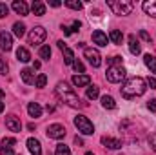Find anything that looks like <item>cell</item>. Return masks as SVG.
Returning <instances> with one entry per match:
<instances>
[{"instance_id":"obj_1","label":"cell","mask_w":156,"mask_h":155,"mask_svg":"<svg viewBox=\"0 0 156 155\" xmlns=\"http://www.w3.org/2000/svg\"><path fill=\"white\" fill-rule=\"evenodd\" d=\"M147 89V84L142 77H131L125 80V84L122 86V97L123 99H133V97H140L144 95Z\"/></svg>"},{"instance_id":"obj_2","label":"cell","mask_w":156,"mask_h":155,"mask_svg":"<svg viewBox=\"0 0 156 155\" xmlns=\"http://www.w3.org/2000/svg\"><path fill=\"white\" fill-rule=\"evenodd\" d=\"M55 91H56V97H58L60 100H64V102H66L67 106H71V108H82V106H85V104L80 100V97L75 93V89L69 88L66 82H58L56 88H55Z\"/></svg>"},{"instance_id":"obj_3","label":"cell","mask_w":156,"mask_h":155,"mask_svg":"<svg viewBox=\"0 0 156 155\" xmlns=\"http://www.w3.org/2000/svg\"><path fill=\"white\" fill-rule=\"evenodd\" d=\"M107 6L113 9V13H115V15H120V17L131 15V13H133V9H134L133 2H129V0H109V2H107Z\"/></svg>"},{"instance_id":"obj_4","label":"cell","mask_w":156,"mask_h":155,"mask_svg":"<svg viewBox=\"0 0 156 155\" xmlns=\"http://www.w3.org/2000/svg\"><path fill=\"white\" fill-rule=\"evenodd\" d=\"M75 126L78 128V131L83 133V135H93V133H94L93 122H91L85 115H76L75 117Z\"/></svg>"},{"instance_id":"obj_5","label":"cell","mask_w":156,"mask_h":155,"mask_svg":"<svg viewBox=\"0 0 156 155\" xmlns=\"http://www.w3.org/2000/svg\"><path fill=\"white\" fill-rule=\"evenodd\" d=\"M47 37V33H45V29L42 28V26H37V28H33L31 31H29V44H33V46H40L44 40Z\"/></svg>"},{"instance_id":"obj_6","label":"cell","mask_w":156,"mask_h":155,"mask_svg":"<svg viewBox=\"0 0 156 155\" xmlns=\"http://www.w3.org/2000/svg\"><path fill=\"white\" fill-rule=\"evenodd\" d=\"M105 77H107V80H109V82H113V84L122 82V80H123V77H125V70H123L122 66H111V68L107 70Z\"/></svg>"},{"instance_id":"obj_7","label":"cell","mask_w":156,"mask_h":155,"mask_svg":"<svg viewBox=\"0 0 156 155\" xmlns=\"http://www.w3.org/2000/svg\"><path fill=\"white\" fill-rule=\"evenodd\" d=\"M83 55H85V59L89 60V64H91L93 68H100L102 57H100L98 49H94V47H83Z\"/></svg>"},{"instance_id":"obj_8","label":"cell","mask_w":156,"mask_h":155,"mask_svg":"<svg viewBox=\"0 0 156 155\" xmlns=\"http://www.w3.org/2000/svg\"><path fill=\"white\" fill-rule=\"evenodd\" d=\"M47 137L49 139H56V141H60V139H64L66 137V128L62 126V124H51V126H47Z\"/></svg>"},{"instance_id":"obj_9","label":"cell","mask_w":156,"mask_h":155,"mask_svg":"<svg viewBox=\"0 0 156 155\" xmlns=\"http://www.w3.org/2000/svg\"><path fill=\"white\" fill-rule=\"evenodd\" d=\"M11 47H13V37H11V33H7V31H0V49L9 51Z\"/></svg>"},{"instance_id":"obj_10","label":"cell","mask_w":156,"mask_h":155,"mask_svg":"<svg viewBox=\"0 0 156 155\" xmlns=\"http://www.w3.org/2000/svg\"><path fill=\"white\" fill-rule=\"evenodd\" d=\"M5 126H7V130H9V131H20V130H22L20 120H18L15 115H9L7 119H5Z\"/></svg>"},{"instance_id":"obj_11","label":"cell","mask_w":156,"mask_h":155,"mask_svg":"<svg viewBox=\"0 0 156 155\" xmlns=\"http://www.w3.org/2000/svg\"><path fill=\"white\" fill-rule=\"evenodd\" d=\"M13 9H15V13L22 15V17H26V15L29 13V6H27L24 0H15V2H13Z\"/></svg>"},{"instance_id":"obj_12","label":"cell","mask_w":156,"mask_h":155,"mask_svg":"<svg viewBox=\"0 0 156 155\" xmlns=\"http://www.w3.org/2000/svg\"><path fill=\"white\" fill-rule=\"evenodd\" d=\"M102 144L109 150H120L122 148V141L113 139V137H102Z\"/></svg>"},{"instance_id":"obj_13","label":"cell","mask_w":156,"mask_h":155,"mask_svg":"<svg viewBox=\"0 0 156 155\" xmlns=\"http://www.w3.org/2000/svg\"><path fill=\"white\" fill-rule=\"evenodd\" d=\"M27 150L31 152V155H42V146L37 139H27Z\"/></svg>"},{"instance_id":"obj_14","label":"cell","mask_w":156,"mask_h":155,"mask_svg":"<svg viewBox=\"0 0 156 155\" xmlns=\"http://www.w3.org/2000/svg\"><path fill=\"white\" fill-rule=\"evenodd\" d=\"M93 42L104 47V46H107V35H105L104 31H100V29H96V31L93 33Z\"/></svg>"},{"instance_id":"obj_15","label":"cell","mask_w":156,"mask_h":155,"mask_svg":"<svg viewBox=\"0 0 156 155\" xmlns=\"http://www.w3.org/2000/svg\"><path fill=\"white\" fill-rule=\"evenodd\" d=\"M129 51L133 55H140L142 53V47H140V44H138V40H136L134 35H129Z\"/></svg>"},{"instance_id":"obj_16","label":"cell","mask_w":156,"mask_h":155,"mask_svg":"<svg viewBox=\"0 0 156 155\" xmlns=\"http://www.w3.org/2000/svg\"><path fill=\"white\" fill-rule=\"evenodd\" d=\"M89 82H91V77H89V75H75V77H73V84H75L76 88L89 86Z\"/></svg>"},{"instance_id":"obj_17","label":"cell","mask_w":156,"mask_h":155,"mask_svg":"<svg viewBox=\"0 0 156 155\" xmlns=\"http://www.w3.org/2000/svg\"><path fill=\"white\" fill-rule=\"evenodd\" d=\"M20 77H22V80L26 82V84H35V73H33V70H29V68H26V70H22L20 71Z\"/></svg>"},{"instance_id":"obj_18","label":"cell","mask_w":156,"mask_h":155,"mask_svg":"<svg viewBox=\"0 0 156 155\" xmlns=\"http://www.w3.org/2000/svg\"><path fill=\"white\" fill-rule=\"evenodd\" d=\"M144 11L149 15V17H154L156 18V0H147V2H144Z\"/></svg>"},{"instance_id":"obj_19","label":"cell","mask_w":156,"mask_h":155,"mask_svg":"<svg viewBox=\"0 0 156 155\" xmlns=\"http://www.w3.org/2000/svg\"><path fill=\"white\" fill-rule=\"evenodd\" d=\"M31 9H33V13H35L37 17H42V15H45V4H44V2H40V0H35V2H33Z\"/></svg>"},{"instance_id":"obj_20","label":"cell","mask_w":156,"mask_h":155,"mask_svg":"<svg viewBox=\"0 0 156 155\" xmlns=\"http://www.w3.org/2000/svg\"><path fill=\"white\" fill-rule=\"evenodd\" d=\"M27 113H29L31 117H35V119L40 117L42 115V108H40V104H37V102H29V104H27Z\"/></svg>"},{"instance_id":"obj_21","label":"cell","mask_w":156,"mask_h":155,"mask_svg":"<svg viewBox=\"0 0 156 155\" xmlns=\"http://www.w3.org/2000/svg\"><path fill=\"white\" fill-rule=\"evenodd\" d=\"M16 59H18L20 62H29V60H31V53H29L26 47H18V49H16Z\"/></svg>"},{"instance_id":"obj_22","label":"cell","mask_w":156,"mask_h":155,"mask_svg":"<svg viewBox=\"0 0 156 155\" xmlns=\"http://www.w3.org/2000/svg\"><path fill=\"white\" fill-rule=\"evenodd\" d=\"M144 62H145V66L151 70V73L156 75V57L154 55H145V57H144Z\"/></svg>"},{"instance_id":"obj_23","label":"cell","mask_w":156,"mask_h":155,"mask_svg":"<svg viewBox=\"0 0 156 155\" xmlns=\"http://www.w3.org/2000/svg\"><path fill=\"white\" fill-rule=\"evenodd\" d=\"M102 106H104L105 110H115V108H116V102H115V99H113L111 95H104V97H102Z\"/></svg>"},{"instance_id":"obj_24","label":"cell","mask_w":156,"mask_h":155,"mask_svg":"<svg viewBox=\"0 0 156 155\" xmlns=\"http://www.w3.org/2000/svg\"><path fill=\"white\" fill-rule=\"evenodd\" d=\"M109 39L113 44H116V46H122V42H123V35H122V31H118V29H113L111 33H109Z\"/></svg>"},{"instance_id":"obj_25","label":"cell","mask_w":156,"mask_h":155,"mask_svg":"<svg viewBox=\"0 0 156 155\" xmlns=\"http://www.w3.org/2000/svg\"><path fill=\"white\" fill-rule=\"evenodd\" d=\"M13 33H15L18 39H22V37L26 35V26H24L22 22H15V26H13Z\"/></svg>"},{"instance_id":"obj_26","label":"cell","mask_w":156,"mask_h":155,"mask_svg":"<svg viewBox=\"0 0 156 155\" xmlns=\"http://www.w3.org/2000/svg\"><path fill=\"white\" fill-rule=\"evenodd\" d=\"M64 62H66V64H73V62H75V53H73L69 47L64 49Z\"/></svg>"},{"instance_id":"obj_27","label":"cell","mask_w":156,"mask_h":155,"mask_svg":"<svg viewBox=\"0 0 156 155\" xmlns=\"http://www.w3.org/2000/svg\"><path fill=\"white\" fill-rule=\"evenodd\" d=\"M98 95H100V91H98V88H96V86H91V88H87V99H89V100H94V99H98Z\"/></svg>"},{"instance_id":"obj_28","label":"cell","mask_w":156,"mask_h":155,"mask_svg":"<svg viewBox=\"0 0 156 155\" xmlns=\"http://www.w3.org/2000/svg\"><path fill=\"white\" fill-rule=\"evenodd\" d=\"M55 155H71V150L66 144H58L56 150H55Z\"/></svg>"},{"instance_id":"obj_29","label":"cell","mask_w":156,"mask_h":155,"mask_svg":"<svg viewBox=\"0 0 156 155\" xmlns=\"http://www.w3.org/2000/svg\"><path fill=\"white\" fill-rule=\"evenodd\" d=\"M40 57H42L44 60H49V57H51V47H49V46H42V47H40Z\"/></svg>"},{"instance_id":"obj_30","label":"cell","mask_w":156,"mask_h":155,"mask_svg":"<svg viewBox=\"0 0 156 155\" xmlns=\"http://www.w3.org/2000/svg\"><path fill=\"white\" fill-rule=\"evenodd\" d=\"M64 4L71 9H82V2H78V0H66Z\"/></svg>"},{"instance_id":"obj_31","label":"cell","mask_w":156,"mask_h":155,"mask_svg":"<svg viewBox=\"0 0 156 155\" xmlns=\"http://www.w3.org/2000/svg\"><path fill=\"white\" fill-rule=\"evenodd\" d=\"M45 82H47V77H45L44 73H40L38 77H37V80H35V86H37V88H44Z\"/></svg>"},{"instance_id":"obj_32","label":"cell","mask_w":156,"mask_h":155,"mask_svg":"<svg viewBox=\"0 0 156 155\" xmlns=\"http://www.w3.org/2000/svg\"><path fill=\"white\" fill-rule=\"evenodd\" d=\"M13 144H16V141H15L13 137H5V139H2V146H4V148H13Z\"/></svg>"},{"instance_id":"obj_33","label":"cell","mask_w":156,"mask_h":155,"mask_svg":"<svg viewBox=\"0 0 156 155\" xmlns=\"http://www.w3.org/2000/svg\"><path fill=\"white\" fill-rule=\"evenodd\" d=\"M7 71H9V66H7V62L0 57V75H7Z\"/></svg>"},{"instance_id":"obj_34","label":"cell","mask_w":156,"mask_h":155,"mask_svg":"<svg viewBox=\"0 0 156 155\" xmlns=\"http://www.w3.org/2000/svg\"><path fill=\"white\" fill-rule=\"evenodd\" d=\"M73 68H75V71H76L78 75L83 73V64H82L80 60H75V62H73Z\"/></svg>"},{"instance_id":"obj_35","label":"cell","mask_w":156,"mask_h":155,"mask_svg":"<svg viewBox=\"0 0 156 155\" xmlns=\"http://www.w3.org/2000/svg\"><path fill=\"white\" fill-rule=\"evenodd\" d=\"M111 66H122V57H111L109 59V68Z\"/></svg>"},{"instance_id":"obj_36","label":"cell","mask_w":156,"mask_h":155,"mask_svg":"<svg viewBox=\"0 0 156 155\" xmlns=\"http://www.w3.org/2000/svg\"><path fill=\"white\" fill-rule=\"evenodd\" d=\"M7 13H9V7H7L5 4H2V2H0V18L7 17Z\"/></svg>"},{"instance_id":"obj_37","label":"cell","mask_w":156,"mask_h":155,"mask_svg":"<svg viewBox=\"0 0 156 155\" xmlns=\"http://www.w3.org/2000/svg\"><path fill=\"white\" fill-rule=\"evenodd\" d=\"M0 155H15V152H13V148H4V146H0Z\"/></svg>"},{"instance_id":"obj_38","label":"cell","mask_w":156,"mask_h":155,"mask_svg":"<svg viewBox=\"0 0 156 155\" xmlns=\"http://www.w3.org/2000/svg\"><path fill=\"white\" fill-rule=\"evenodd\" d=\"M147 108L153 112V113H156V100L154 99H151V100H147Z\"/></svg>"},{"instance_id":"obj_39","label":"cell","mask_w":156,"mask_h":155,"mask_svg":"<svg viewBox=\"0 0 156 155\" xmlns=\"http://www.w3.org/2000/svg\"><path fill=\"white\" fill-rule=\"evenodd\" d=\"M145 84L151 88V89H156V78H153V77H149L147 80H145Z\"/></svg>"},{"instance_id":"obj_40","label":"cell","mask_w":156,"mask_h":155,"mask_svg":"<svg viewBox=\"0 0 156 155\" xmlns=\"http://www.w3.org/2000/svg\"><path fill=\"white\" fill-rule=\"evenodd\" d=\"M140 37H142V39L145 40V42H151V35H149L147 31H144V29L140 31Z\"/></svg>"},{"instance_id":"obj_41","label":"cell","mask_w":156,"mask_h":155,"mask_svg":"<svg viewBox=\"0 0 156 155\" xmlns=\"http://www.w3.org/2000/svg\"><path fill=\"white\" fill-rule=\"evenodd\" d=\"M149 142H151V146H153V150L156 152V133H153V135L149 137Z\"/></svg>"},{"instance_id":"obj_42","label":"cell","mask_w":156,"mask_h":155,"mask_svg":"<svg viewBox=\"0 0 156 155\" xmlns=\"http://www.w3.org/2000/svg\"><path fill=\"white\" fill-rule=\"evenodd\" d=\"M62 31H64V35H71V33H73V28H69V26H62Z\"/></svg>"},{"instance_id":"obj_43","label":"cell","mask_w":156,"mask_h":155,"mask_svg":"<svg viewBox=\"0 0 156 155\" xmlns=\"http://www.w3.org/2000/svg\"><path fill=\"white\" fill-rule=\"evenodd\" d=\"M80 28H82V22L75 20V22H73V31H80Z\"/></svg>"},{"instance_id":"obj_44","label":"cell","mask_w":156,"mask_h":155,"mask_svg":"<svg viewBox=\"0 0 156 155\" xmlns=\"http://www.w3.org/2000/svg\"><path fill=\"white\" fill-rule=\"evenodd\" d=\"M75 144H76V146H83V141H82L80 137H75Z\"/></svg>"},{"instance_id":"obj_45","label":"cell","mask_w":156,"mask_h":155,"mask_svg":"<svg viewBox=\"0 0 156 155\" xmlns=\"http://www.w3.org/2000/svg\"><path fill=\"white\" fill-rule=\"evenodd\" d=\"M56 44H58V47H60V49H62V51H64V49H66V47H67V46H66V44H64V40H58V42H56Z\"/></svg>"},{"instance_id":"obj_46","label":"cell","mask_w":156,"mask_h":155,"mask_svg":"<svg viewBox=\"0 0 156 155\" xmlns=\"http://www.w3.org/2000/svg\"><path fill=\"white\" fill-rule=\"evenodd\" d=\"M49 6H53V7H58V6H60V2H58V0H51V2H49Z\"/></svg>"},{"instance_id":"obj_47","label":"cell","mask_w":156,"mask_h":155,"mask_svg":"<svg viewBox=\"0 0 156 155\" xmlns=\"http://www.w3.org/2000/svg\"><path fill=\"white\" fill-rule=\"evenodd\" d=\"M40 66H42V64H40L38 60H35V64H33V68H35V70H40Z\"/></svg>"},{"instance_id":"obj_48","label":"cell","mask_w":156,"mask_h":155,"mask_svg":"<svg viewBox=\"0 0 156 155\" xmlns=\"http://www.w3.org/2000/svg\"><path fill=\"white\" fill-rule=\"evenodd\" d=\"M2 112H4V102L0 100V113H2Z\"/></svg>"},{"instance_id":"obj_49","label":"cell","mask_w":156,"mask_h":155,"mask_svg":"<svg viewBox=\"0 0 156 155\" xmlns=\"http://www.w3.org/2000/svg\"><path fill=\"white\" fill-rule=\"evenodd\" d=\"M4 95H5V91H4V89H0V99H2Z\"/></svg>"},{"instance_id":"obj_50","label":"cell","mask_w":156,"mask_h":155,"mask_svg":"<svg viewBox=\"0 0 156 155\" xmlns=\"http://www.w3.org/2000/svg\"><path fill=\"white\" fill-rule=\"evenodd\" d=\"M85 155H94V153H93V152H87V153H85Z\"/></svg>"}]
</instances>
